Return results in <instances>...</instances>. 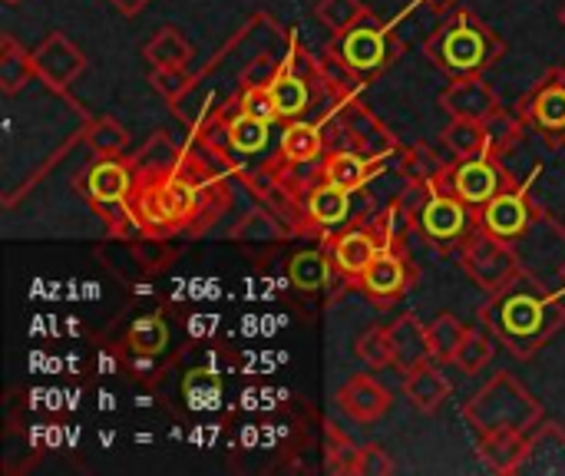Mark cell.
Returning <instances> with one entry per match:
<instances>
[{
    "mask_svg": "<svg viewBox=\"0 0 565 476\" xmlns=\"http://www.w3.org/2000/svg\"><path fill=\"white\" fill-rule=\"evenodd\" d=\"M540 404L530 391H523L510 374H497L470 404L467 421L480 437L490 434H526L540 421Z\"/></svg>",
    "mask_w": 565,
    "mask_h": 476,
    "instance_id": "1",
    "label": "cell"
},
{
    "mask_svg": "<svg viewBox=\"0 0 565 476\" xmlns=\"http://www.w3.org/2000/svg\"><path fill=\"white\" fill-rule=\"evenodd\" d=\"M563 321V308H556L553 298H536V295H510V298H500L497 308L490 311L493 331L520 358L533 355Z\"/></svg>",
    "mask_w": 565,
    "mask_h": 476,
    "instance_id": "2",
    "label": "cell"
},
{
    "mask_svg": "<svg viewBox=\"0 0 565 476\" xmlns=\"http://www.w3.org/2000/svg\"><path fill=\"white\" fill-rule=\"evenodd\" d=\"M463 268H467V275H470L480 288H487V292H503V288L516 278L520 262H516L513 248H510L500 235L487 232V235H473V239L467 242V248H463Z\"/></svg>",
    "mask_w": 565,
    "mask_h": 476,
    "instance_id": "3",
    "label": "cell"
},
{
    "mask_svg": "<svg viewBox=\"0 0 565 476\" xmlns=\"http://www.w3.org/2000/svg\"><path fill=\"white\" fill-rule=\"evenodd\" d=\"M430 53L434 60L447 70V73H480L490 60V46H487V36L480 27L473 23H457V27H447L434 43H430Z\"/></svg>",
    "mask_w": 565,
    "mask_h": 476,
    "instance_id": "4",
    "label": "cell"
},
{
    "mask_svg": "<svg viewBox=\"0 0 565 476\" xmlns=\"http://www.w3.org/2000/svg\"><path fill=\"white\" fill-rule=\"evenodd\" d=\"M30 56H33L36 76H40L50 89H56V93L70 89V83H76V76L86 70L83 50L73 46L63 33H50Z\"/></svg>",
    "mask_w": 565,
    "mask_h": 476,
    "instance_id": "5",
    "label": "cell"
},
{
    "mask_svg": "<svg viewBox=\"0 0 565 476\" xmlns=\"http://www.w3.org/2000/svg\"><path fill=\"white\" fill-rule=\"evenodd\" d=\"M444 109L450 116H463V119H480V123H490L497 113H500V99L497 93L490 89V83H483L477 73L457 80L447 86V93L440 96Z\"/></svg>",
    "mask_w": 565,
    "mask_h": 476,
    "instance_id": "6",
    "label": "cell"
},
{
    "mask_svg": "<svg viewBox=\"0 0 565 476\" xmlns=\"http://www.w3.org/2000/svg\"><path fill=\"white\" fill-rule=\"evenodd\" d=\"M338 56L358 73H374L387 63V33L377 27H354L341 33Z\"/></svg>",
    "mask_w": 565,
    "mask_h": 476,
    "instance_id": "7",
    "label": "cell"
},
{
    "mask_svg": "<svg viewBox=\"0 0 565 476\" xmlns=\"http://www.w3.org/2000/svg\"><path fill=\"white\" fill-rule=\"evenodd\" d=\"M387 338H391V355H394V364L407 374L420 364H427L434 355H430V335L424 328V321H417L414 315H404L397 318L391 328H387Z\"/></svg>",
    "mask_w": 565,
    "mask_h": 476,
    "instance_id": "8",
    "label": "cell"
},
{
    "mask_svg": "<svg viewBox=\"0 0 565 476\" xmlns=\"http://www.w3.org/2000/svg\"><path fill=\"white\" fill-rule=\"evenodd\" d=\"M338 404H341V411L348 417H354L361 424H371L391 408V394H387V388L381 381H374L367 374H358L338 391Z\"/></svg>",
    "mask_w": 565,
    "mask_h": 476,
    "instance_id": "9",
    "label": "cell"
},
{
    "mask_svg": "<svg viewBox=\"0 0 565 476\" xmlns=\"http://www.w3.org/2000/svg\"><path fill=\"white\" fill-rule=\"evenodd\" d=\"M454 192L470 205H487L493 195H500V172L493 162L473 156L454 172Z\"/></svg>",
    "mask_w": 565,
    "mask_h": 476,
    "instance_id": "10",
    "label": "cell"
},
{
    "mask_svg": "<svg viewBox=\"0 0 565 476\" xmlns=\"http://www.w3.org/2000/svg\"><path fill=\"white\" fill-rule=\"evenodd\" d=\"M420 229L427 239L434 242H447V239H457L467 225V209H463V199L457 195H430V202L424 205L420 212Z\"/></svg>",
    "mask_w": 565,
    "mask_h": 476,
    "instance_id": "11",
    "label": "cell"
},
{
    "mask_svg": "<svg viewBox=\"0 0 565 476\" xmlns=\"http://www.w3.org/2000/svg\"><path fill=\"white\" fill-rule=\"evenodd\" d=\"M450 381H447V374L440 371V368H434V364H420V368H414V371H407V381H404V394H407V401L417 408V411H424V414H434L447 398H450Z\"/></svg>",
    "mask_w": 565,
    "mask_h": 476,
    "instance_id": "12",
    "label": "cell"
},
{
    "mask_svg": "<svg viewBox=\"0 0 565 476\" xmlns=\"http://www.w3.org/2000/svg\"><path fill=\"white\" fill-rule=\"evenodd\" d=\"M526 222H530L526 192H503L487 202V212H483L487 232H493L500 239H516L526 229Z\"/></svg>",
    "mask_w": 565,
    "mask_h": 476,
    "instance_id": "13",
    "label": "cell"
},
{
    "mask_svg": "<svg viewBox=\"0 0 565 476\" xmlns=\"http://www.w3.org/2000/svg\"><path fill=\"white\" fill-rule=\"evenodd\" d=\"M361 282H364V288H367L371 298H377V302H394V298H401L404 288H407V268H404V262H401L397 255L377 252V258H374L371 268L361 275Z\"/></svg>",
    "mask_w": 565,
    "mask_h": 476,
    "instance_id": "14",
    "label": "cell"
},
{
    "mask_svg": "<svg viewBox=\"0 0 565 476\" xmlns=\"http://www.w3.org/2000/svg\"><path fill=\"white\" fill-rule=\"evenodd\" d=\"M129 182H132V179H129V169L119 166V162H113V159H106V162H96V166L89 169V176H86V192H89L96 202L113 205V202H122V199H126Z\"/></svg>",
    "mask_w": 565,
    "mask_h": 476,
    "instance_id": "15",
    "label": "cell"
},
{
    "mask_svg": "<svg viewBox=\"0 0 565 476\" xmlns=\"http://www.w3.org/2000/svg\"><path fill=\"white\" fill-rule=\"evenodd\" d=\"M374 258H377V242L367 232H351V235L334 242V262L351 278H361Z\"/></svg>",
    "mask_w": 565,
    "mask_h": 476,
    "instance_id": "16",
    "label": "cell"
},
{
    "mask_svg": "<svg viewBox=\"0 0 565 476\" xmlns=\"http://www.w3.org/2000/svg\"><path fill=\"white\" fill-rule=\"evenodd\" d=\"M30 76H36L33 56L26 50H20L10 36H3L0 40V89L7 96H13V93H20L26 86Z\"/></svg>",
    "mask_w": 565,
    "mask_h": 476,
    "instance_id": "17",
    "label": "cell"
},
{
    "mask_svg": "<svg viewBox=\"0 0 565 476\" xmlns=\"http://www.w3.org/2000/svg\"><path fill=\"white\" fill-rule=\"evenodd\" d=\"M444 142L460 156V159H473V156H483L487 142H490V133H487V123L480 119H463V116H454L444 129Z\"/></svg>",
    "mask_w": 565,
    "mask_h": 476,
    "instance_id": "18",
    "label": "cell"
},
{
    "mask_svg": "<svg viewBox=\"0 0 565 476\" xmlns=\"http://www.w3.org/2000/svg\"><path fill=\"white\" fill-rule=\"evenodd\" d=\"M146 60L152 66H189L192 63V43L175 27H162L146 43Z\"/></svg>",
    "mask_w": 565,
    "mask_h": 476,
    "instance_id": "19",
    "label": "cell"
},
{
    "mask_svg": "<svg viewBox=\"0 0 565 476\" xmlns=\"http://www.w3.org/2000/svg\"><path fill=\"white\" fill-rule=\"evenodd\" d=\"M480 454L493 470L510 474L530 454V444L523 441V434H490V437H480Z\"/></svg>",
    "mask_w": 565,
    "mask_h": 476,
    "instance_id": "20",
    "label": "cell"
},
{
    "mask_svg": "<svg viewBox=\"0 0 565 476\" xmlns=\"http://www.w3.org/2000/svg\"><path fill=\"white\" fill-rule=\"evenodd\" d=\"M268 89H271V99L278 106V116L281 119H295L308 109L311 103V93H308V83L291 76V73H278L268 80Z\"/></svg>",
    "mask_w": 565,
    "mask_h": 476,
    "instance_id": "21",
    "label": "cell"
},
{
    "mask_svg": "<svg viewBox=\"0 0 565 476\" xmlns=\"http://www.w3.org/2000/svg\"><path fill=\"white\" fill-rule=\"evenodd\" d=\"M467 325L460 321V318H454V315H440V318H434L430 325H427V335H430V355H434V361H454L457 358V351H460V345H463V338H467Z\"/></svg>",
    "mask_w": 565,
    "mask_h": 476,
    "instance_id": "22",
    "label": "cell"
},
{
    "mask_svg": "<svg viewBox=\"0 0 565 476\" xmlns=\"http://www.w3.org/2000/svg\"><path fill=\"white\" fill-rule=\"evenodd\" d=\"M268 126H271V123H265V119H255V116H248V113H238V116L228 123V129H225L228 146H232L235 152H242V156L262 152V149L268 146Z\"/></svg>",
    "mask_w": 565,
    "mask_h": 476,
    "instance_id": "23",
    "label": "cell"
},
{
    "mask_svg": "<svg viewBox=\"0 0 565 476\" xmlns=\"http://www.w3.org/2000/svg\"><path fill=\"white\" fill-rule=\"evenodd\" d=\"M324 139H321V129L311 126V123H291L285 133H281V152L291 159V162H311L318 159Z\"/></svg>",
    "mask_w": 565,
    "mask_h": 476,
    "instance_id": "24",
    "label": "cell"
},
{
    "mask_svg": "<svg viewBox=\"0 0 565 476\" xmlns=\"http://www.w3.org/2000/svg\"><path fill=\"white\" fill-rule=\"evenodd\" d=\"M86 142H89V149H93L96 156L116 159V156L129 146V133H126L116 119L99 116V119H93V123L86 126Z\"/></svg>",
    "mask_w": 565,
    "mask_h": 476,
    "instance_id": "25",
    "label": "cell"
},
{
    "mask_svg": "<svg viewBox=\"0 0 565 476\" xmlns=\"http://www.w3.org/2000/svg\"><path fill=\"white\" fill-rule=\"evenodd\" d=\"M288 275H291V285L298 292H308L311 295V292L324 288V282H328V258L321 252H315V248L298 252L291 258V265H288Z\"/></svg>",
    "mask_w": 565,
    "mask_h": 476,
    "instance_id": "26",
    "label": "cell"
},
{
    "mask_svg": "<svg viewBox=\"0 0 565 476\" xmlns=\"http://www.w3.org/2000/svg\"><path fill=\"white\" fill-rule=\"evenodd\" d=\"M324 179L344 192H358L367 182V162L354 152H334L324 166Z\"/></svg>",
    "mask_w": 565,
    "mask_h": 476,
    "instance_id": "27",
    "label": "cell"
},
{
    "mask_svg": "<svg viewBox=\"0 0 565 476\" xmlns=\"http://www.w3.org/2000/svg\"><path fill=\"white\" fill-rule=\"evenodd\" d=\"M169 345V325L162 321V315H142L132 321L129 328V348L139 355H162Z\"/></svg>",
    "mask_w": 565,
    "mask_h": 476,
    "instance_id": "28",
    "label": "cell"
},
{
    "mask_svg": "<svg viewBox=\"0 0 565 476\" xmlns=\"http://www.w3.org/2000/svg\"><path fill=\"white\" fill-rule=\"evenodd\" d=\"M348 195H351V192H344V189H338V186L328 182V186H321V189L311 192L308 209H311V215H315L321 225H338V222H344V219L351 215Z\"/></svg>",
    "mask_w": 565,
    "mask_h": 476,
    "instance_id": "29",
    "label": "cell"
},
{
    "mask_svg": "<svg viewBox=\"0 0 565 476\" xmlns=\"http://www.w3.org/2000/svg\"><path fill=\"white\" fill-rule=\"evenodd\" d=\"M182 398L189 401L192 411H212L222 401V381L212 371H192L182 381Z\"/></svg>",
    "mask_w": 565,
    "mask_h": 476,
    "instance_id": "30",
    "label": "cell"
},
{
    "mask_svg": "<svg viewBox=\"0 0 565 476\" xmlns=\"http://www.w3.org/2000/svg\"><path fill=\"white\" fill-rule=\"evenodd\" d=\"M318 20L334 30V33H348L364 20V3L361 0H318L315 7Z\"/></svg>",
    "mask_w": 565,
    "mask_h": 476,
    "instance_id": "31",
    "label": "cell"
},
{
    "mask_svg": "<svg viewBox=\"0 0 565 476\" xmlns=\"http://www.w3.org/2000/svg\"><path fill=\"white\" fill-rule=\"evenodd\" d=\"M490 361H493V341H490L483 331H467V338H463V345H460L454 364H457L463 374H480Z\"/></svg>",
    "mask_w": 565,
    "mask_h": 476,
    "instance_id": "32",
    "label": "cell"
},
{
    "mask_svg": "<svg viewBox=\"0 0 565 476\" xmlns=\"http://www.w3.org/2000/svg\"><path fill=\"white\" fill-rule=\"evenodd\" d=\"M533 116L546 129H565V86H546L533 99Z\"/></svg>",
    "mask_w": 565,
    "mask_h": 476,
    "instance_id": "33",
    "label": "cell"
},
{
    "mask_svg": "<svg viewBox=\"0 0 565 476\" xmlns=\"http://www.w3.org/2000/svg\"><path fill=\"white\" fill-rule=\"evenodd\" d=\"M149 83H152V89H156L162 99L175 103V99L185 96V89L192 86V76H189L185 66H152Z\"/></svg>",
    "mask_w": 565,
    "mask_h": 476,
    "instance_id": "34",
    "label": "cell"
},
{
    "mask_svg": "<svg viewBox=\"0 0 565 476\" xmlns=\"http://www.w3.org/2000/svg\"><path fill=\"white\" fill-rule=\"evenodd\" d=\"M358 358L371 368H387L394 364V355H391V338H387V328H371L358 338Z\"/></svg>",
    "mask_w": 565,
    "mask_h": 476,
    "instance_id": "35",
    "label": "cell"
},
{
    "mask_svg": "<svg viewBox=\"0 0 565 476\" xmlns=\"http://www.w3.org/2000/svg\"><path fill=\"white\" fill-rule=\"evenodd\" d=\"M242 113H248V116H255V119H265V123L281 119V116H278V106H275V99H271V89L262 86V83L245 86V93H242Z\"/></svg>",
    "mask_w": 565,
    "mask_h": 476,
    "instance_id": "36",
    "label": "cell"
},
{
    "mask_svg": "<svg viewBox=\"0 0 565 476\" xmlns=\"http://www.w3.org/2000/svg\"><path fill=\"white\" fill-rule=\"evenodd\" d=\"M351 474L387 476L394 474V464H391V457H387L381 447H361V451H354V467H351Z\"/></svg>",
    "mask_w": 565,
    "mask_h": 476,
    "instance_id": "37",
    "label": "cell"
},
{
    "mask_svg": "<svg viewBox=\"0 0 565 476\" xmlns=\"http://www.w3.org/2000/svg\"><path fill=\"white\" fill-rule=\"evenodd\" d=\"M348 129H351V136H354L361 146H367V149H374L377 142L387 146V139H381V136H387V133H384L364 109H358V106H354V113L348 116Z\"/></svg>",
    "mask_w": 565,
    "mask_h": 476,
    "instance_id": "38",
    "label": "cell"
},
{
    "mask_svg": "<svg viewBox=\"0 0 565 476\" xmlns=\"http://www.w3.org/2000/svg\"><path fill=\"white\" fill-rule=\"evenodd\" d=\"M235 235L238 239H248V242H262V239H278V225L268 219V215H262V212H252L238 229H235Z\"/></svg>",
    "mask_w": 565,
    "mask_h": 476,
    "instance_id": "39",
    "label": "cell"
},
{
    "mask_svg": "<svg viewBox=\"0 0 565 476\" xmlns=\"http://www.w3.org/2000/svg\"><path fill=\"white\" fill-rule=\"evenodd\" d=\"M430 195H434V189H427V186H411L401 199H397V212L404 215V219H420V212H424V205L430 202Z\"/></svg>",
    "mask_w": 565,
    "mask_h": 476,
    "instance_id": "40",
    "label": "cell"
},
{
    "mask_svg": "<svg viewBox=\"0 0 565 476\" xmlns=\"http://www.w3.org/2000/svg\"><path fill=\"white\" fill-rule=\"evenodd\" d=\"M351 70H354V66H348L341 56H328L324 66H321V73H324L334 86H341V89H351V86L358 83V76H354Z\"/></svg>",
    "mask_w": 565,
    "mask_h": 476,
    "instance_id": "41",
    "label": "cell"
},
{
    "mask_svg": "<svg viewBox=\"0 0 565 476\" xmlns=\"http://www.w3.org/2000/svg\"><path fill=\"white\" fill-rule=\"evenodd\" d=\"M119 13H126V17H136V13H142L152 0H109Z\"/></svg>",
    "mask_w": 565,
    "mask_h": 476,
    "instance_id": "42",
    "label": "cell"
},
{
    "mask_svg": "<svg viewBox=\"0 0 565 476\" xmlns=\"http://www.w3.org/2000/svg\"><path fill=\"white\" fill-rule=\"evenodd\" d=\"M427 3H430V7H434L437 13H447V10H450V7H454L457 0H427Z\"/></svg>",
    "mask_w": 565,
    "mask_h": 476,
    "instance_id": "43",
    "label": "cell"
},
{
    "mask_svg": "<svg viewBox=\"0 0 565 476\" xmlns=\"http://www.w3.org/2000/svg\"><path fill=\"white\" fill-rule=\"evenodd\" d=\"M559 20H563V27H565V7H563V13H559Z\"/></svg>",
    "mask_w": 565,
    "mask_h": 476,
    "instance_id": "44",
    "label": "cell"
},
{
    "mask_svg": "<svg viewBox=\"0 0 565 476\" xmlns=\"http://www.w3.org/2000/svg\"><path fill=\"white\" fill-rule=\"evenodd\" d=\"M3 3H20V0H3Z\"/></svg>",
    "mask_w": 565,
    "mask_h": 476,
    "instance_id": "45",
    "label": "cell"
}]
</instances>
